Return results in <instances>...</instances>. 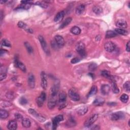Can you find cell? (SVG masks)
I'll return each instance as SVG.
<instances>
[{
    "instance_id": "cell-4",
    "label": "cell",
    "mask_w": 130,
    "mask_h": 130,
    "mask_svg": "<svg viewBox=\"0 0 130 130\" xmlns=\"http://www.w3.org/2000/svg\"><path fill=\"white\" fill-rule=\"evenodd\" d=\"M38 39H39V42L40 43L42 47L43 50L44 51V52L46 54H49L50 50L48 48V46H47V43L45 41L44 38H43V36H39Z\"/></svg>"
},
{
    "instance_id": "cell-1",
    "label": "cell",
    "mask_w": 130,
    "mask_h": 130,
    "mask_svg": "<svg viewBox=\"0 0 130 130\" xmlns=\"http://www.w3.org/2000/svg\"><path fill=\"white\" fill-rule=\"evenodd\" d=\"M76 50L78 54L82 57H84L86 54L85 48L83 43L80 42L78 43L76 46Z\"/></svg>"
},
{
    "instance_id": "cell-35",
    "label": "cell",
    "mask_w": 130,
    "mask_h": 130,
    "mask_svg": "<svg viewBox=\"0 0 130 130\" xmlns=\"http://www.w3.org/2000/svg\"><path fill=\"white\" fill-rule=\"evenodd\" d=\"M24 46L25 47L26 49H27V51L28 53L30 54H31L33 53V47H32V46L30 45V44L29 43L26 42L24 43Z\"/></svg>"
},
{
    "instance_id": "cell-22",
    "label": "cell",
    "mask_w": 130,
    "mask_h": 130,
    "mask_svg": "<svg viewBox=\"0 0 130 130\" xmlns=\"http://www.w3.org/2000/svg\"><path fill=\"white\" fill-rule=\"evenodd\" d=\"M18 27L21 29H25L26 31H28V32L30 33H33V31L31 30V29H29L27 28V26L25 24H24V23L22 22V21H19V22L18 23Z\"/></svg>"
},
{
    "instance_id": "cell-42",
    "label": "cell",
    "mask_w": 130,
    "mask_h": 130,
    "mask_svg": "<svg viewBox=\"0 0 130 130\" xmlns=\"http://www.w3.org/2000/svg\"><path fill=\"white\" fill-rule=\"evenodd\" d=\"M6 97L8 99H13L14 98V94L13 92H8L7 94H6Z\"/></svg>"
},
{
    "instance_id": "cell-15",
    "label": "cell",
    "mask_w": 130,
    "mask_h": 130,
    "mask_svg": "<svg viewBox=\"0 0 130 130\" xmlns=\"http://www.w3.org/2000/svg\"><path fill=\"white\" fill-rule=\"evenodd\" d=\"M101 93L104 95H107L109 93L110 91V87L108 84H103L101 88Z\"/></svg>"
},
{
    "instance_id": "cell-31",
    "label": "cell",
    "mask_w": 130,
    "mask_h": 130,
    "mask_svg": "<svg viewBox=\"0 0 130 130\" xmlns=\"http://www.w3.org/2000/svg\"><path fill=\"white\" fill-rule=\"evenodd\" d=\"M114 32L117 34H120V35H127L128 32L126 30H125L123 29H115L114 30Z\"/></svg>"
},
{
    "instance_id": "cell-18",
    "label": "cell",
    "mask_w": 130,
    "mask_h": 130,
    "mask_svg": "<svg viewBox=\"0 0 130 130\" xmlns=\"http://www.w3.org/2000/svg\"><path fill=\"white\" fill-rule=\"evenodd\" d=\"M7 128L10 130H15L17 128V124L16 121L15 120H11L9 122Z\"/></svg>"
},
{
    "instance_id": "cell-44",
    "label": "cell",
    "mask_w": 130,
    "mask_h": 130,
    "mask_svg": "<svg viewBox=\"0 0 130 130\" xmlns=\"http://www.w3.org/2000/svg\"><path fill=\"white\" fill-rule=\"evenodd\" d=\"M80 59L78 58H75L71 60V63L72 64H76L77 63H78L79 62H80Z\"/></svg>"
},
{
    "instance_id": "cell-47",
    "label": "cell",
    "mask_w": 130,
    "mask_h": 130,
    "mask_svg": "<svg viewBox=\"0 0 130 130\" xmlns=\"http://www.w3.org/2000/svg\"><path fill=\"white\" fill-rule=\"evenodd\" d=\"M126 50L128 52L130 51V41H129L127 43V44L126 45Z\"/></svg>"
},
{
    "instance_id": "cell-27",
    "label": "cell",
    "mask_w": 130,
    "mask_h": 130,
    "mask_svg": "<svg viewBox=\"0 0 130 130\" xmlns=\"http://www.w3.org/2000/svg\"><path fill=\"white\" fill-rule=\"evenodd\" d=\"M22 125L24 127L28 128L31 127V123L28 118H24L22 120Z\"/></svg>"
},
{
    "instance_id": "cell-39",
    "label": "cell",
    "mask_w": 130,
    "mask_h": 130,
    "mask_svg": "<svg viewBox=\"0 0 130 130\" xmlns=\"http://www.w3.org/2000/svg\"><path fill=\"white\" fill-rule=\"evenodd\" d=\"M124 89L127 91V92H130V82L129 81H127L124 85Z\"/></svg>"
},
{
    "instance_id": "cell-5",
    "label": "cell",
    "mask_w": 130,
    "mask_h": 130,
    "mask_svg": "<svg viewBox=\"0 0 130 130\" xmlns=\"http://www.w3.org/2000/svg\"><path fill=\"white\" fill-rule=\"evenodd\" d=\"M69 96L73 101H78L80 100V96L74 89H70L69 91Z\"/></svg>"
},
{
    "instance_id": "cell-6",
    "label": "cell",
    "mask_w": 130,
    "mask_h": 130,
    "mask_svg": "<svg viewBox=\"0 0 130 130\" xmlns=\"http://www.w3.org/2000/svg\"><path fill=\"white\" fill-rule=\"evenodd\" d=\"M64 119V117L62 115H59L55 118L53 120V129H57L59 123L63 121Z\"/></svg>"
},
{
    "instance_id": "cell-28",
    "label": "cell",
    "mask_w": 130,
    "mask_h": 130,
    "mask_svg": "<svg viewBox=\"0 0 130 130\" xmlns=\"http://www.w3.org/2000/svg\"><path fill=\"white\" fill-rule=\"evenodd\" d=\"M71 32L74 35H79L80 34L81 30L79 27H77V26H74V27H73L71 28Z\"/></svg>"
},
{
    "instance_id": "cell-19",
    "label": "cell",
    "mask_w": 130,
    "mask_h": 130,
    "mask_svg": "<svg viewBox=\"0 0 130 130\" xmlns=\"http://www.w3.org/2000/svg\"><path fill=\"white\" fill-rule=\"evenodd\" d=\"M88 111V108L87 106H83L80 107L77 110V113L79 115H83L87 113Z\"/></svg>"
},
{
    "instance_id": "cell-33",
    "label": "cell",
    "mask_w": 130,
    "mask_h": 130,
    "mask_svg": "<svg viewBox=\"0 0 130 130\" xmlns=\"http://www.w3.org/2000/svg\"><path fill=\"white\" fill-rule=\"evenodd\" d=\"M117 35H118V34H117L114 31H108L106 33L105 37L106 38H111L116 37Z\"/></svg>"
},
{
    "instance_id": "cell-45",
    "label": "cell",
    "mask_w": 130,
    "mask_h": 130,
    "mask_svg": "<svg viewBox=\"0 0 130 130\" xmlns=\"http://www.w3.org/2000/svg\"><path fill=\"white\" fill-rule=\"evenodd\" d=\"M7 76L6 73H0V80L2 81L3 80L6 78Z\"/></svg>"
},
{
    "instance_id": "cell-11",
    "label": "cell",
    "mask_w": 130,
    "mask_h": 130,
    "mask_svg": "<svg viewBox=\"0 0 130 130\" xmlns=\"http://www.w3.org/2000/svg\"><path fill=\"white\" fill-rule=\"evenodd\" d=\"M28 85L31 89H34L35 86V78L32 74H30L28 76Z\"/></svg>"
},
{
    "instance_id": "cell-37",
    "label": "cell",
    "mask_w": 130,
    "mask_h": 130,
    "mask_svg": "<svg viewBox=\"0 0 130 130\" xmlns=\"http://www.w3.org/2000/svg\"><path fill=\"white\" fill-rule=\"evenodd\" d=\"M101 75L103 76L105 78H110L111 77V75H110V72L109 71H106V70H104V71H103L102 72H101Z\"/></svg>"
},
{
    "instance_id": "cell-30",
    "label": "cell",
    "mask_w": 130,
    "mask_h": 130,
    "mask_svg": "<svg viewBox=\"0 0 130 130\" xmlns=\"http://www.w3.org/2000/svg\"><path fill=\"white\" fill-rule=\"evenodd\" d=\"M97 92H98V89L97 88V86L95 85L93 86L92 88L90 89V92H89L88 94V97L94 96V95H95L97 94Z\"/></svg>"
},
{
    "instance_id": "cell-40",
    "label": "cell",
    "mask_w": 130,
    "mask_h": 130,
    "mask_svg": "<svg viewBox=\"0 0 130 130\" xmlns=\"http://www.w3.org/2000/svg\"><path fill=\"white\" fill-rule=\"evenodd\" d=\"M89 69L90 71H94L96 70L97 68V66L96 64L95 63H92L89 65Z\"/></svg>"
},
{
    "instance_id": "cell-10",
    "label": "cell",
    "mask_w": 130,
    "mask_h": 130,
    "mask_svg": "<svg viewBox=\"0 0 130 130\" xmlns=\"http://www.w3.org/2000/svg\"><path fill=\"white\" fill-rule=\"evenodd\" d=\"M124 114L122 112H117L114 113L111 115V119L112 120H118L124 118Z\"/></svg>"
},
{
    "instance_id": "cell-48",
    "label": "cell",
    "mask_w": 130,
    "mask_h": 130,
    "mask_svg": "<svg viewBox=\"0 0 130 130\" xmlns=\"http://www.w3.org/2000/svg\"><path fill=\"white\" fill-rule=\"evenodd\" d=\"M2 105V106L4 105L3 107H7V106H9V105H11V104L8 102H4V105Z\"/></svg>"
},
{
    "instance_id": "cell-34",
    "label": "cell",
    "mask_w": 130,
    "mask_h": 130,
    "mask_svg": "<svg viewBox=\"0 0 130 130\" xmlns=\"http://www.w3.org/2000/svg\"><path fill=\"white\" fill-rule=\"evenodd\" d=\"M0 116H1V118L2 119H6L9 116V113L5 110L1 109L0 110Z\"/></svg>"
},
{
    "instance_id": "cell-21",
    "label": "cell",
    "mask_w": 130,
    "mask_h": 130,
    "mask_svg": "<svg viewBox=\"0 0 130 130\" xmlns=\"http://www.w3.org/2000/svg\"><path fill=\"white\" fill-rule=\"evenodd\" d=\"M15 65L17 67H18L19 69L21 71H23L24 72H26V70H27V69H26V67L25 66V65L22 63L18 60H16L15 61Z\"/></svg>"
},
{
    "instance_id": "cell-41",
    "label": "cell",
    "mask_w": 130,
    "mask_h": 130,
    "mask_svg": "<svg viewBox=\"0 0 130 130\" xmlns=\"http://www.w3.org/2000/svg\"><path fill=\"white\" fill-rule=\"evenodd\" d=\"M35 5H37L38 6H39L43 8H46L47 7H48V6H47V5L46 4L44 3L43 2H36Z\"/></svg>"
},
{
    "instance_id": "cell-2",
    "label": "cell",
    "mask_w": 130,
    "mask_h": 130,
    "mask_svg": "<svg viewBox=\"0 0 130 130\" xmlns=\"http://www.w3.org/2000/svg\"><path fill=\"white\" fill-rule=\"evenodd\" d=\"M28 112L30 114L34 116L41 123H43L45 121L46 119L44 116H43L39 113H38L37 111H36L34 109H30L28 110Z\"/></svg>"
},
{
    "instance_id": "cell-24",
    "label": "cell",
    "mask_w": 130,
    "mask_h": 130,
    "mask_svg": "<svg viewBox=\"0 0 130 130\" xmlns=\"http://www.w3.org/2000/svg\"><path fill=\"white\" fill-rule=\"evenodd\" d=\"M93 11L96 14H100L102 13L103 9L99 5H96L93 7Z\"/></svg>"
},
{
    "instance_id": "cell-38",
    "label": "cell",
    "mask_w": 130,
    "mask_h": 130,
    "mask_svg": "<svg viewBox=\"0 0 130 130\" xmlns=\"http://www.w3.org/2000/svg\"><path fill=\"white\" fill-rule=\"evenodd\" d=\"M1 45L3 46L11 47V44L10 42L6 39H3L1 41Z\"/></svg>"
},
{
    "instance_id": "cell-43",
    "label": "cell",
    "mask_w": 130,
    "mask_h": 130,
    "mask_svg": "<svg viewBox=\"0 0 130 130\" xmlns=\"http://www.w3.org/2000/svg\"><path fill=\"white\" fill-rule=\"evenodd\" d=\"M27 103H28L27 100L25 98L22 97L20 99V103L21 104V105H25Z\"/></svg>"
},
{
    "instance_id": "cell-13",
    "label": "cell",
    "mask_w": 130,
    "mask_h": 130,
    "mask_svg": "<svg viewBox=\"0 0 130 130\" xmlns=\"http://www.w3.org/2000/svg\"><path fill=\"white\" fill-rule=\"evenodd\" d=\"M41 85L42 88L44 89H46L47 87V81L46 79V74L44 72H42L41 73Z\"/></svg>"
},
{
    "instance_id": "cell-36",
    "label": "cell",
    "mask_w": 130,
    "mask_h": 130,
    "mask_svg": "<svg viewBox=\"0 0 130 130\" xmlns=\"http://www.w3.org/2000/svg\"><path fill=\"white\" fill-rule=\"evenodd\" d=\"M120 100L124 103H126L129 100V96L126 94H124L120 97Z\"/></svg>"
},
{
    "instance_id": "cell-12",
    "label": "cell",
    "mask_w": 130,
    "mask_h": 130,
    "mask_svg": "<svg viewBox=\"0 0 130 130\" xmlns=\"http://www.w3.org/2000/svg\"><path fill=\"white\" fill-rule=\"evenodd\" d=\"M55 41L57 43V44H58V46L59 47H63L65 45V40L64 39V38L63 37L59 35H57L55 36Z\"/></svg>"
},
{
    "instance_id": "cell-20",
    "label": "cell",
    "mask_w": 130,
    "mask_h": 130,
    "mask_svg": "<svg viewBox=\"0 0 130 130\" xmlns=\"http://www.w3.org/2000/svg\"><path fill=\"white\" fill-rule=\"evenodd\" d=\"M105 100L104 99L101 97H97L96 99L95 100L93 103L96 106H102L104 103Z\"/></svg>"
},
{
    "instance_id": "cell-32",
    "label": "cell",
    "mask_w": 130,
    "mask_h": 130,
    "mask_svg": "<svg viewBox=\"0 0 130 130\" xmlns=\"http://www.w3.org/2000/svg\"><path fill=\"white\" fill-rule=\"evenodd\" d=\"M59 84H54L53 86V88H52V89H51V94L53 95H57V94L58 93L59 90Z\"/></svg>"
},
{
    "instance_id": "cell-29",
    "label": "cell",
    "mask_w": 130,
    "mask_h": 130,
    "mask_svg": "<svg viewBox=\"0 0 130 130\" xmlns=\"http://www.w3.org/2000/svg\"><path fill=\"white\" fill-rule=\"evenodd\" d=\"M112 83H111V86H112V89L113 92L114 94H118L119 92V89L118 88V85H117L116 83H115V82L114 80L112 81Z\"/></svg>"
},
{
    "instance_id": "cell-9",
    "label": "cell",
    "mask_w": 130,
    "mask_h": 130,
    "mask_svg": "<svg viewBox=\"0 0 130 130\" xmlns=\"http://www.w3.org/2000/svg\"><path fill=\"white\" fill-rule=\"evenodd\" d=\"M116 46L114 43L112 42H106L104 45L105 49L109 53H111L115 49Z\"/></svg>"
},
{
    "instance_id": "cell-25",
    "label": "cell",
    "mask_w": 130,
    "mask_h": 130,
    "mask_svg": "<svg viewBox=\"0 0 130 130\" xmlns=\"http://www.w3.org/2000/svg\"><path fill=\"white\" fill-rule=\"evenodd\" d=\"M66 125L67 127H69V128L74 127L76 125V123L75 122V120L74 119L70 118L67 122Z\"/></svg>"
},
{
    "instance_id": "cell-8",
    "label": "cell",
    "mask_w": 130,
    "mask_h": 130,
    "mask_svg": "<svg viewBox=\"0 0 130 130\" xmlns=\"http://www.w3.org/2000/svg\"><path fill=\"white\" fill-rule=\"evenodd\" d=\"M46 95L45 93L42 92L40 95L37 98V104L38 107H41L43 106L45 100H46Z\"/></svg>"
},
{
    "instance_id": "cell-46",
    "label": "cell",
    "mask_w": 130,
    "mask_h": 130,
    "mask_svg": "<svg viewBox=\"0 0 130 130\" xmlns=\"http://www.w3.org/2000/svg\"><path fill=\"white\" fill-rule=\"evenodd\" d=\"M15 118L17 120H21V119H23L22 115H21V114H20L19 113H16V114H15Z\"/></svg>"
},
{
    "instance_id": "cell-26",
    "label": "cell",
    "mask_w": 130,
    "mask_h": 130,
    "mask_svg": "<svg viewBox=\"0 0 130 130\" xmlns=\"http://www.w3.org/2000/svg\"><path fill=\"white\" fill-rule=\"evenodd\" d=\"M85 10V6L84 5H80L76 8V13L80 15L83 13Z\"/></svg>"
},
{
    "instance_id": "cell-14",
    "label": "cell",
    "mask_w": 130,
    "mask_h": 130,
    "mask_svg": "<svg viewBox=\"0 0 130 130\" xmlns=\"http://www.w3.org/2000/svg\"><path fill=\"white\" fill-rule=\"evenodd\" d=\"M116 25L119 29H124L128 27V24L126 21L123 19L118 20L116 23Z\"/></svg>"
},
{
    "instance_id": "cell-17",
    "label": "cell",
    "mask_w": 130,
    "mask_h": 130,
    "mask_svg": "<svg viewBox=\"0 0 130 130\" xmlns=\"http://www.w3.org/2000/svg\"><path fill=\"white\" fill-rule=\"evenodd\" d=\"M67 99V95L64 92H61L59 95V103H64L66 102Z\"/></svg>"
},
{
    "instance_id": "cell-3",
    "label": "cell",
    "mask_w": 130,
    "mask_h": 130,
    "mask_svg": "<svg viewBox=\"0 0 130 130\" xmlns=\"http://www.w3.org/2000/svg\"><path fill=\"white\" fill-rule=\"evenodd\" d=\"M57 95H51L48 99V107L50 109H53L55 106L57 104Z\"/></svg>"
},
{
    "instance_id": "cell-16",
    "label": "cell",
    "mask_w": 130,
    "mask_h": 130,
    "mask_svg": "<svg viewBox=\"0 0 130 130\" xmlns=\"http://www.w3.org/2000/svg\"><path fill=\"white\" fill-rule=\"evenodd\" d=\"M64 15H65L64 11H62L59 12V13H58L57 14L55 15L54 19V21L56 23L59 22V21L63 20V19L64 18Z\"/></svg>"
},
{
    "instance_id": "cell-23",
    "label": "cell",
    "mask_w": 130,
    "mask_h": 130,
    "mask_svg": "<svg viewBox=\"0 0 130 130\" xmlns=\"http://www.w3.org/2000/svg\"><path fill=\"white\" fill-rule=\"evenodd\" d=\"M71 21H72V18H71V17H68V18H66V19H65V20L63 21L62 24L60 25L59 29H62L66 27H67L68 24H69L71 23Z\"/></svg>"
},
{
    "instance_id": "cell-7",
    "label": "cell",
    "mask_w": 130,
    "mask_h": 130,
    "mask_svg": "<svg viewBox=\"0 0 130 130\" xmlns=\"http://www.w3.org/2000/svg\"><path fill=\"white\" fill-rule=\"evenodd\" d=\"M98 118V114H95L93 115L89 118L84 123L85 127H90V125H92L97 120Z\"/></svg>"
}]
</instances>
